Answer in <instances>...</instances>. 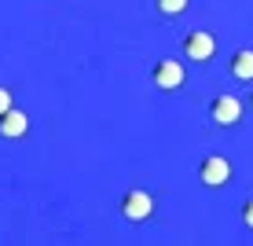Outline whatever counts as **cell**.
<instances>
[{
  "label": "cell",
  "instance_id": "obj_10",
  "mask_svg": "<svg viewBox=\"0 0 253 246\" xmlns=\"http://www.w3.org/2000/svg\"><path fill=\"white\" fill-rule=\"evenodd\" d=\"M242 224H246V228H253V198L246 202V206H242Z\"/></svg>",
  "mask_w": 253,
  "mask_h": 246
},
{
  "label": "cell",
  "instance_id": "obj_7",
  "mask_svg": "<svg viewBox=\"0 0 253 246\" xmlns=\"http://www.w3.org/2000/svg\"><path fill=\"white\" fill-rule=\"evenodd\" d=\"M228 70H231V77H235V81L250 85V81H253V48H239V51L231 55Z\"/></svg>",
  "mask_w": 253,
  "mask_h": 246
},
{
  "label": "cell",
  "instance_id": "obj_4",
  "mask_svg": "<svg viewBox=\"0 0 253 246\" xmlns=\"http://www.w3.org/2000/svg\"><path fill=\"white\" fill-rule=\"evenodd\" d=\"M151 77H154V85H158L162 92H176L187 74H184V63H180V59H158L154 70H151Z\"/></svg>",
  "mask_w": 253,
  "mask_h": 246
},
{
  "label": "cell",
  "instance_id": "obj_6",
  "mask_svg": "<svg viewBox=\"0 0 253 246\" xmlns=\"http://www.w3.org/2000/svg\"><path fill=\"white\" fill-rule=\"evenodd\" d=\"M26 133H30V118H26V110L7 107L4 114H0V136H4V140H22Z\"/></svg>",
  "mask_w": 253,
  "mask_h": 246
},
{
  "label": "cell",
  "instance_id": "obj_9",
  "mask_svg": "<svg viewBox=\"0 0 253 246\" xmlns=\"http://www.w3.org/2000/svg\"><path fill=\"white\" fill-rule=\"evenodd\" d=\"M7 107H15V103H11V92H7L4 85H0V114H4Z\"/></svg>",
  "mask_w": 253,
  "mask_h": 246
},
{
  "label": "cell",
  "instance_id": "obj_1",
  "mask_svg": "<svg viewBox=\"0 0 253 246\" xmlns=\"http://www.w3.org/2000/svg\"><path fill=\"white\" fill-rule=\"evenodd\" d=\"M180 48H184L187 59H195V63H209V59L216 55V37L206 30H191L184 41H180Z\"/></svg>",
  "mask_w": 253,
  "mask_h": 246
},
{
  "label": "cell",
  "instance_id": "obj_3",
  "mask_svg": "<svg viewBox=\"0 0 253 246\" xmlns=\"http://www.w3.org/2000/svg\"><path fill=\"white\" fill-rule=\"evenodd\" d=\"M198 180H202L206 188H224V184L231 180V162L224 154L202 158V165H198Z\"/></svg>",
  "mask_w": 253,
  "mask_h": 246
},
{
  "label": "cell",
  "instance_id": "obj_11",
  "mask_svg": "<svg viewBox=\"0 0 253 246\" xmlns=\"http://www.w3.org/2000/svg\"><path fill=\"white\" fill-rule=\"evenodd\" d=\"M250 107H253V96H250Z\"/></svg>",
  "mask_w": 253,
  "mask_h": 246
},
{
  "label": "cell",
  "instance_id": "obj_2",
  "mask_svg": "<svg viewBox=\"0 0 253 246\" xmlns=\"http://www.w3.org/2000/svg\"><path fill=\"white\" fill-rule=\"evenodd\" d=\"M151 213H154L151 191L132 188V191H125V195H121V217H128V221H147Z\"/></svg>",
  "mask_w": 253,
  "mask_h": 246
},
{
  "label": "cell",
  "instance_id": "obj_8",
  "mask_svg": "<svg viewBox=\"0 0 253 246\" xmlns=\"http://www.w3.org/2000/svg\"><path fill=\"white\" fill-rule=\"evenodd\" d=\"M187 4H191V0H158V11L176 19V15H184V11H187Z\"/></svg>",
  "mask_w": 253,
  "mask_h": 246
},
{
  "label": "cell",
  "instance_id": "obj_5",
  "mask_svg": "<svg viewBox=\"0 0 253 246\" xmlns=\"http://www.w3.org/2000/svg\"><path fill=\"white\" fill-rule=\"evenodd\" d=\"M209 118H213L216 125L231 129L235 121L242 118V103L235 99V96H213V103H209Z\"/></svg>",
  "mask_w": 253,
  "mask_h": 246
}]
</instances>
